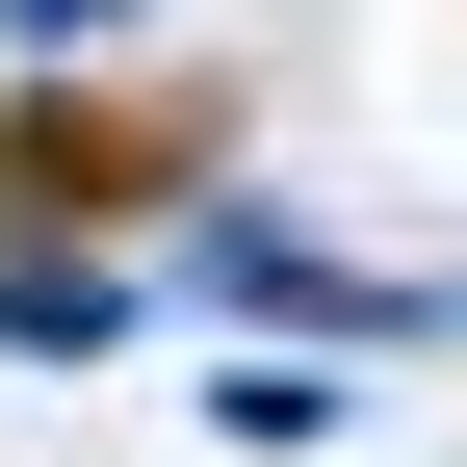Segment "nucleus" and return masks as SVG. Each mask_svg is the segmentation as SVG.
I'll return each instance as SVG.
<instances>
[{
  "instance_id": "obj_1",
  "label": "nucleus",
  "mask_w": 467,
  "mask_h": 467,
  "mask_svg": "<svg viewBox=\"0 0 467 467\" xmlns=\"http://www.w3.org/2000/svg\"><path fill=\"white\" fill-rule=\"evenodd\" d=\"M208 156V104H0V208H156Z\"/></svg>"
}]
</instances>
